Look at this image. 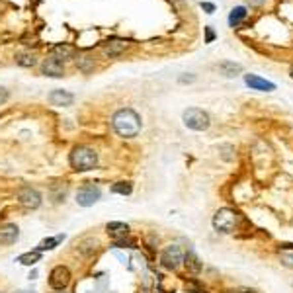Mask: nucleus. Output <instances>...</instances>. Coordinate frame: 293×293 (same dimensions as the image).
Instances as JSON below:
<instances>
[{
	"label": "nucleus",
	"mask_w": 293,
	"mask_h": 293,
	"mask_svg": "<svg viewBox=\"0 0 293 293\" xmlns=\"http://www.w3.org/2000/svg\"><path fill=\"white\" fill-rule=\"evenodd\" d=\"M112 125H114L115 133L123 139H133L137 137L141 131V117L137 112H133L131 108H123L117 110L112 117Z\"/></svg>",
	"instance_id": "obj_1"
},
{
	"label": "nucleus",
	"mask_w": 293,
	"mask_h": 293,
	"mask_svg": "<svg viewBox=\"0 0 293 293\" xmlns=\"http://www.w3.org/2000/svg\"><path fill=\"white\" fill-rule=\"evenodd\" d=\"M98 165V153L90 147H75L73 153H71V166L77 170V172H86L92 170L94 166Z\"/></svg>",
	"instance_id": "obj_2"
},
{
	"label": "nucleus",
	"mask_w": 293,
	"mask_h": 293,
	"mask_svg": "<svg viewBox=\"0 0 293 293\" xmlns=\"http://www.w3.org/2000/svg\"><path fill=\"white\" fill-rule=\"evenodd\" d=\"M237 225H239V213L229 209V207L219 209L213 215V227L219 233H233L237 229Z\"/></svg>",
	"instance_id": "obj_3"
},
{
	"label": "nucleus",
	"mask_w": 293,
	"mask_h": 293,
	"mask_svg": "<svg viewBox=\"0 0 293 293\" xmlns=\"http://www.w3.org/2000/svg\"><path fill=\"white\" fill-rule=\"evenodd\" d=\"M182 119H184V125L193 131H205L209 127V115L200 108H188L182 115Z\"/></svg>",
	"instance_id": "obj_4"
},
{
	"label": "nucleus",
	"mask_w": 293,
	"mask_h": 293,
	"mask_svg": "<svg viewBox=\"0 0 293 293\" xmlns=\"http://www.w3.org/2000/svg\"><path fill=\"white\" fill-rule=\"evenodd\" d=\"M184 250L180 244H168L165 250H162V256H160V262L162 266L168 268V270H176V268L184 262Z\"/></svg>",
	"instance_id": "obj_5"
},
{
	"label": "nucleus",
	"mask_w": 293,
	"mask_h": 293,
	"mask_svg": "<svg viewBox=\"0 0 293 293\" xmlns=\"http://www.w3.org/2000/svg\"><path fill=\"white\" fill-rule=\"evenodd\" d=\"M100 196H102V191L98 186H94V184H84L82 188H78L77 191V204L82 205V207H90V205H94L98 200H100Z\"/></svg>",
	"instance_id": "obj_6"
},
{
	"label": "nucleus",
	"mask_w": 293,
	"mask_h": 293,
	"mask_svg": "<svg viewBox=\"0 0 293 293\" xmlns=\"http://www.w3.org/2000/svg\"><path fill=\"white\" fill-rule=\"evenodd\" d=\"M71 283V270L67 266H55L49 274V285L55 291H63Z\"/></svg>",
	"instance_id": "obj_7"
},
{
	"label": "nucleus",
	"mask_w": 293,
	"mask_h": 293,
	"mask_svg": "<svg viewBox=\"0 0 293 293\" xmlns=\"http://www.w3.org/2000/svg\"><path fill=\"white\" fill-rule=\"evenodd\" d=\"M18 202L24 207H27V209H38L39 205H41V196L31 186H24V188L18 190Z\"/></svg>",
	"instance_id": "obj_8"
},
{
	"label": "nucleus",
	"mask_w": 293,
	"mask_h": 293,
	"mask_svg": "<svg viewBox=\"0 0 293 293\" xmlns=\"http://www.w3.org/2000/svg\"><path fill=\"white\" fill-rule=\"evenodd\" d=\"M41 73L45 77H53V78H61L64 75V64L63 61H59L57 57H49L41 63Z\"/></svg>",
	"instance_id": "obj_9"
},
{
	"label": "nucleus",
	"mask_w": 293,
	"mask_h": 293,
	"mask_svg": "<svg viewBox=\"0 0 293 293\" xmlns=\"http://www.w3.org/2000/svg\"><path fill=\"white\" fill-rule=\"evenodd\" d=\"M18 237H20L18 225H14V223H4V225H0V244H4V246L14 244V242L18 241Z\"/></svg>",
	"instance_id": "obj_10"
},
{
	"label": "nucleus",
	"mask_w": 293,
	"mask_h": 293,
	"mask_svg": "<svg viewBox=\"0 0 293 293\" xmlns=\"http://www.w3.org/2000/svg\"><path fill=\"white\" fill-rule=\"evenodd\" d=\"M244 82L252 90H260V92H272V90H276V84H274V82L264 80V78H260L258 75H244Z\"/></svg>",
	"instance_id": "obj_11"
},
{
	"label": "nucleus",
	"mask_w": 293,
	"mask_h": 293,
	"mask_svg": "<svg viewBox=\"0 0 293 293\" xmlns=\"http://www.w3.org/2000/svg\"><path fill=\"white\" fill-rule=\"evenodd\" d=\"M49 102L53 106H59V108H67V106H71L75 102V96L71 92H67V90H53L49 94Z\"/></svg>",
	"instance_id": "obj_12"
},
{
	"label": "nucleus",
	"mask_w": 293,
	"mask_h": 293,
	"mask_svg": "<svg viewBox=\"0 0 293 293\" xmlns=\"http://www.w3.org/2000/svg\"><path fill=\"white\" fill-rule=\"evenodd\" d=\"M106 231H108L110 237H114L115 241H117V239H123V237L129 235V225L121 223V221H112V223L106 225Z\"/></svg>",
	"instance_id": "obj_13"
},
{
	"label": "nucleus",
	"mask_w": 293,
	"mask_h": 293,
	"mask_svg": "<svg viewBox=\"0 0 293 293\" xmlns=\"http://www.w3.org/2000/svg\"><path fill=\"white\" fill-rule=\"evenodd\" d=\"M75 55H77V49H75L73 45H69V43H59V45L53 47V57H57L59 61H61V59H63V61L73 59Z\"/></svg>",
	"instance_id": "obj_14"
},
{
	"label": "nucleus",
	"mask_w": 293,
	"mask_h": 293,
	"mask_svg": "<svg viewBox=\"0 0 293 293\" xmlns=\"http://www.w3.org/2000/svg\"><path fill=\"white\" fill-rule=\"evenodd\" d=\"M184 264H186L188 272H191V274H198V272L202 270V262H200V258L196 256L193 250H190V252L184 254Z\"/></svg>",
	"instance_id": "obj_15"
},
{
	"label": "nucleus",
	"mask_w": 293,
	"mask_h": 293,
	"mask_svg": "<svg viewBox=\"0 0 293 293\" xmlns=\"http://www.w3.org/2000/svg\"><path fill=\"white\" fill-rule=\"evenodd\" d=\"M281 264L287 268H293V244H283L280 250H278Z\"/></svg>",
	"instance_id": "obj_16"
},
{
	"label": "nucleus",
	"mask_w": 293,
	"mask_h": 293,
	"mask_svg": "<svg viewBox=\"0 0 293 293\" xmlns=\"http://www.w3.org/2000/svg\"><path fill=\"white\" fill-rule=\"evenodd\" d=\"M246 8L244 6H237V8H233L231 10V14H229V24H231V27H237L239 24H241L242 20L246 18Z\"/></svg>",
	"instance_id": "obj_17"
},
{
	"label": "nucleus",
	"mask_w": 293,
	"mask_h": 293,
	"mask_svg": "<svg viewBox=\"0 0 293 293\" xmlns=\"http://www.w3.org/2000/svg\"><path fill=\"white\" fill-rule=\"evenodd\" d=\"M16 63L20 64V67H34V64L38 63V57H36V53L31 51H22L16 55Z\"/></svg>",
	"instance_id": "obj_18"
},
{
	"label": "nucleus",
	"mask_w": 293,
	"mask_h": 293,
	"mask_svg": "<svg viewBox=\"0 0 293 293\" xmlns=\"http://www.w3.org/2000/svg\"><path fill=\"white\" fill-rule=\"evenodd\" d=\"M77 64H78V69H80L82 73H90V71H94V59L90 57L88 53H82V55H78Z\"/></svg>",
	"instance_id": "obj_19"
},
{
	"label": "nucleus",
	"mask_w": 293,
	"mask_h": 293,
	"mask_svg": "<svg viewBox=\"0 0 293 293\" xmlns=\"http://www.w3.org/2000/svg\"><path fill=\"white\" fill-rule=\"evenodd\" d=\"M125 41H119V39H112V41H108V45H106V53L110 55V57H115V55H119V53L125 49Z\"/></svg>",
	"instance_id": "obj_20"
},
{
	"label": "nucleus",
	"mask_w": 293,
	"mask_h": 293,
	"mask_svg": "<svg viewBox=\"0 0 293 293\" xmlns=\"http://www.w3.org/2000/svg\"><path fill=\"white\" fill-rule=\"evenodd\" d=\"M39 260H41V252H39V250L26 252V254H22L20 258H18V262L24 264V266H34V264H38Z\"/></svg>",
	"instance_id": "obj_21"
},
{
	"label": "nucleus",
	"mask_w": 293,
	"mask_h": 293,
	"mask_svg": "<svg viewBox=\"0 0 293 293\" xmlns=\"http://www.w3.org/2000/svg\"><path fill=\"white\" fill-rule=\"evenodd\" d=\"M219 69H221V73H223L225 77H237L239 73H242V67L237 63H221Z\"/></svg>",
	"instance_id": "obj_22"
},
{
	"label": "nucleus",
	"mask_w": 293,
	"mask_h": 293,
	"mask_svg": "<svg viewBox=\"0 0 293 293\" xmlns=\"http://www.w3.org/2000/svg\"><path fill=\"white\" fill-rule=\"evenodd\" d=\"M63 241V235H59V237H49V239H43V241L39 242L38 250L39 252H43V250H51V248H55L57 246V242Z\"/></svg>",
	"instance_id": "obj_23"
},
{
	"label": "nucleus",
	"mask_w": 293,
	"mask_h": 293,
	"mask_svg": "<svg viewBox=\"0 0 293 293\" xmlns=\"http://www.w3.org/2000/svg\"><path fill=\"white\" fill-rule=\"evenodd\" d=\"M112 191L114 193H121V196H129L133 191V186L129 182H117V184L112 186Z\"/></svg>",
	"instance_id": "obj_24"
},
{
	"label": "nucleus",
	"mask_w": 293,
	"mask_h": 293,
	"mask_svg": "<svg viewBox=\"0 0 293 293\" xmlns=\"http://www.w3.org/2000/svg\"><path fill=\"white\" fill-rule=\"evenodd\" d=\"M115 246H121V248L129 246V248H133V246H135V242L131 241V239H125V237H123V239H117V241H115Z\"/></svg>",
	"instance_id": "obj_25"
},
{
	"label": "nucleus",
	"mask_w": 293,
	"mask_h": 293,
	"mask_svg": "<svg viewBox=\"0 0 293 293\" xmlns=\"http://www.w3.org/2000/svg\"><path fill=\"white\" fill-rule=\"evenodd\" d=\"M215 39V31L211 27H205V43H211Z\"/></svg>",
	"instance_id": "obj_26"
},
{
	"label": "nucleus",
	"mask_w": 293,
	"mask_h": 293,
	"mask_svg": "<svg viewBox=\"0 0 293 293\" xmlns=\"http://www.w3.org/2000/svg\"><path fill=\"white\" fill-rule=\"evenodd\" d=\"M231 293H258V291L250 289V287H237V289H231Z\"/></svg>",
	"instance_id": "obj_27"
},
{
	"label": "nucleus",
	"mask_w": 293,
	"mask_h": 293,
	"mask_svg": "<svg viewBox=\"0 0 293 293\" xmlns=\"http://www.w3.org/2000/svg\"><path fill=\"white\" fill-rule=\"evenodd\" d=\"M8 100V90L6 88H0V106Z\"/></svg>",
	"instance_id": "obj_28"
},
{
	"label": "nucleus",
	"mask_w": 293,
	"mask_h": 293,
	"mask_svg": "<svg viewBox=\"0 0 293 293\" xmlns=\"http://www.w3.org/2000/svg\"><path fill=\"white\" fill-rule=\"evenodd\" d=\"M202 8L207 10V14H213V10H215V6H213V4H209V2H202Z\"/></svg>",
	"instance_id": "obj_29"
},
{
	"label": "nucleus",
	"mask_w": 293,
	"mask_h": 293,
	"mask_svg": "<svg viewBox=\"0 0 293 293\" xmlns=\"http://www.w3.org/2000/svg\"><path fill=\"white\" fill-rule=\"evenodd\" d=\"M196 80V77H182L180 78V82H193Z\"/></svg>",
	"instance_id": "obj_30"
},
{
	"label": "nucleus",
	"mask_w": 293,
	"mask_h": 293,
	"mask_svg": "<svg viewBox=\"0 0 293 293\" xmlns=\"http://www.w3.org/2000/svg\"><path fill=\"white\" fill-rule=\"evenodd\" d=\"M289 75H291V78H293V67H291V73H289Z\"/></svg>",
	"instance_id": "obj_31"
},
{
	"label": "nucleus",
	"mask_w": 293,
	"mask_h": 293,
	"mask_svg": "<svg viewBox=\"0 0 293 293\" xmlns=\"http://www.w3.org/2000/svg\"><path fill=\"white\" fill-rule=\"evenodd\" d=\"M55 293H64V289H63V291H55Z\"/></svg>",
	"instance_id": "obj_32"
}]
</instances>
